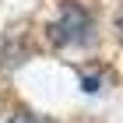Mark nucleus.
<instances>
[{"label": "nucleus", "mask_w": 123, "mask_h": 123, "mask_svg": "<svg viewBox=\"0 0 123 123\" xmlns=\"http://www.w3.org/2000/svg\"><path fill=\"white\" fill-rule=\"evenodd\" d=\"M49 42L53 46H77V42H88V35H92V14H88L81 4H74V0H67V4H60V14L53 18V25H49Z\"/></svg>", "instance_id": "obj_1"}, {"label": "nucleus", "mask_w": 123, "mask_h": 123, "mask_svg": "<svg viewBox=\"0 0 123 123\" xmlns=\"http://www.w3.org/2000/svg\"><path fill=\"white\" fill-rule=\"evenodd\" d=\"M7 123H46V120H42V116H35V113H28V109H18Z\"/></svg>", "instance_id": "obj_2"}]
</instances>
